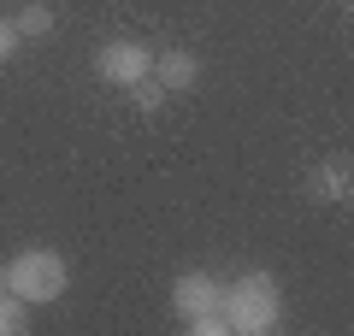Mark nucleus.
Here are the masks:
<instances>
[{
	"instance_id": "nucleus-1",
	"label": "nucleus",
	"mask_w": 354,
	"mask_h": 336,
	"mask_svg": "<svg viewBox=\"0 0 354 336\" xmlns=\"http://www.w3.org/2000/svg\"><path fill=\"white\" fill-rule=\"evenodd\" d=\"M218 312H225L230 336H272L283 324V289L272 272H242L236 283L218 289Z\"/></svg>"
},
{
	"instance_id": "nucleus-2",
	"label": "nucleus",
	"mask_w": 354,
	"mask_h": 336,
	"mask_svg": "<svg viewBox=\"0 0 354 336\" xmlns=\"http://www.w3.org/2000/svg\"><path fill=\"white\" fill-rule=\"evenodd\" d=\"M6 289H12L18 301H30V307L59 301L65 289H71V265H65V254H53V248H24V254L6 260Z\"/></svg>"
},
{
	"instance_id": "nucleus-3",
	"label": "nucleus",
	"mask_w": 354,
	"mask_h": 336,
	"mask_svg": "<svg viewBox=\"0 0 354 336\" xmlns=\"http://www.w3.org/2000/svg\"><path fill=\"white\" fill-rule=\"evenodd\" d=\"M95 71H101V83L130 88V83H142V77H153V48L136 41V36H118V41H106V48L95 53Z\"/></svg>"
},
{
	"instance_id": "nucleus-4",
	"label": "nucleus",
	"mask_w": 354,
	"mask_h": 336,
	"mask_svg": "<svg viewBox=\"0 0 354 336\" xmlns=\"http://www.w3.org/2000/svg\"><path fill=\"white\" fill-rule=\"evenodd\" d=\"M218 277L213 272H201V265H189V272H177L171 277V307H177V319H195V312H207V307H218Z\"/></svg>"
},
{
	"instance_id": "nucleus-5",
	"label": "nucleus",
	"mask_w": 354,
	"mask_h": 336,
	"mask_svg": "<svg viewBox=\"0 0 354 336\" xmlns=\"http://www.w3.org/2000/svg\"><path fill=\"white\" fill-rule=\"evenodd\" d=\"M307 195H313V200H330V207H348V195H354V171H348V160H342V153L319 160L313 171H307Z\"/></svg>"
},
{
	"instance_id": "nucleus-6",
	"label": "nucleus",
	"mask_w": 354,
	"mask_h": 336,
	"mask_svg": "<svg viewBox=\"0 0 354 336\" xmlns=\"http://www.w3.org/2000/svg\"><path fill=\"white\" fill-rule=\"evenodd\" d=\"M153 83H160L165 95H177V88H195V83H201V59H195L189 48H165V53H153Z\"/></svg>"
},
{
	"instance_id": "nucleus-7",
	"label": "nucleus",
	"mask_w": 354,
	"mask_h": 336,
	"mask_svg": "<svg viewBox=\"0 0 354 336\" xmlns=\"http://www.w3.org/2000/svg\"><path fill=\"white\" fill-rule=\"evenodd\" d=\"M12 30H18V41H41V36H53V6H48V0H30V6H18V12H12Z\"/></svg>"
},
{
	"instance_id": "nucleus-8",
	"label": "nucleus",
	"mask_w": 354,
	"mask_h": 336,
	"mask_svg": "<svg viewBox=\"0 0 354 336\" xmlns=\"http://www.w3.org/2000/svg\"><path fill=\"white\" fill-rule=\"evenodd\" d=\"M30 330V301H18L12 289H0V336H24Z\"/></svg>"
},
{
	"instance_id": "nucleus-9",
	"label": "nucleus",
	"mask_w": 354,
	"mask_h": 336,
	"mask_svg": "<svg viewBox=\"0 0 354 336\" xmlns=\"http://www.w3.org/2000/svg\"><path fill=\"white\" fill-rule=\"evenodd\" d=\"M130 100H136V112H160V100H165V88L153 83V77H142V83H130Z\"/></svg>"
},
{
	"instance_id": "nucleus-10",
	"label": "nucleus",
	"mask_w": 354,
	"mask_h": 336,
	"mask_svg": "<svg viewBox=\"0 0 354 336\" xmlns=\"http://www.w3.org/2000/svg\"><path fill=\"white\" fill-rule=\"evenodd\" d=\"M183 324H189L195 336H230V324H225V312H218V307H207V312H195V319H183Z\"/></svg>"
},
{
	"instance_id": "nucleus-11",
	"label": "nucleus",
	"mask_w": 354,
	"mask_h": 336,
	"mask_svg": "<svg viewBox=\"0 0 354 336\" xmlns=\"http://www.w3.org/2000/svg\"><path fill=\"white\" fill-rule=\"evenodd\" d=\"M12 53H18V30L12 18H0V65H12Z\"/></svg>"
},
{
	"instance_id": "nucleus-12",
	"label": "nucleus",
	"mask_w": 354,
	"mask_h": 336,
	"mask_svg": "<svg viewBox=\"0 0 354 336\" xmlns=\"http://www.w3.org/2000/svg\"><path fill=\"white\" fill-rule=\"evenodd\" d=\"M0 289H6V260H0Z\"/></svg>"
}]
</instances>
